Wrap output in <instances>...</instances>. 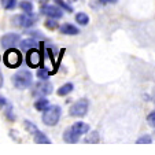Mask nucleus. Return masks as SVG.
Returning <instances> with one entry per match:
<instances>
[{
	"mask_svg": "<svg viewBox=\"0 0 155 155\" xmlns=\"http://www.w3.org/2000/svg\"><path fill=\"white\" fill-rule=\"evenodd\" d=\"M61 114H62V110L59 106H48L45 110L43 111V122L48 126H54L58 124L59 118H61Z\"/></svg>",
	"mask_w": 155,
	"mask_h": 155,
	"instance_id": "f257e3e1",
	"label": "nucleus"
},
{
	"mask_svg": "<svg viewBox=\"0 0 155 155\" xmlns=\"http://www.w3.org/2000/svg\"><path fill=\"white\" fill-rule=\"evenodd\" d=\"M33 81V76L29 70H19L12 76V84L18 89H25V88L30 87Z\"/></svg>",
	"mask_w": 155,
	"mask_h": 155,
	"instance_id": "f03ea898",
	"label": "nucleus"
},
{
	"mask_svg": "<svg viewBox=\"0 0 155 155\" xmlns=\"http://www.w3.org/2000/svg\"><path fill=\"white\" fill-rule=\"evenodd\" d=\"M3 61H4V63H6V66L15 69L21 64V62H22V56H21L19 51L14 50V48H8V50L6 51V54H4Z\"/></svg>",
	"mask_w": 155,
	"mask_h": 155,
	"instance_id": "7ed1b4c3",
	"label": "nucleus"
},
{
	"mask_svg": "<svg viewBox=\"0 0 155 155\" xmlns=\"http://www.w3.org/2000/svg\"><path fill=\"white\" fill-rule=\"evenodd\" d=\"M12 24L18 28H30L35 25L36 22V17H33L32 14H18V15H14L12 17Z\"/></svg>",
	"mask_w": 155,
	"mask_h": 155,
	"instance_id": "20e7f679",
	"label": "nucleus"
},
{
	"mask_svg": "<svg viewBox=\"0 0 155 155\" xmlns=\"http://www.w3.org/2000/svg\"><path fill=\"white\" fill-rule=\"evenodd\" d=\"M88 108H89L88 99H80L70 107V115L71 117H84L88 113Z\"/></svg>",
	"mask_w": 155,
	"mask_h": 155,
	"instance_id": "39448f33",
	"label": "nucleus"
},
{
	"mask_svg": "<svg viewBox=\"0 0 155 155\" xmlns=\"http://www.w3.org/2000/svg\"><path fill=\"white\" fill-rule=\"evenodd\" d=\"M21 40L19 35L18 33H6V35L2 37V45H3L6 50H8V48H12L15 45V44H18Z\"/></svg>",
	"mask_w": 155,
	"mask_h": 155,
	"instance_id": "423d86ee",
	"label": "nucleus"
},
{
	"mask_svg": "<svg viewBox=\"0 0 155 155\" xmlns=\"http://www.w3.org/2000/svg\"><path fill=\"white\" fill-rule=\"evenodd\" d=\"M26 62L28 64H29L30 68H37V66H40L41 63V55L40 52H38L36 48H33V50H29L28 51V55H26Z\"/></svg>",
	"mask_w": 155,
	"mask_h": 155,
	"instance_id": "0eeeda50",
	"label": "nucleus"
},
{
	"mask_svg": "<svg viewBox=\"0 0 155 155\" xmlns=\"http://www.w3.org/2000/svg\"><path fill=\"white\" fill-rule=\"evenodd\" d=\"M43 14L47 15L48 18H55V19H59V18H62V15H63V12H62L61 7L56 4V6H45L43 7Z\"/></svg>",
	"mask_w": 155,
	"mask_h": 155,
	"instance_id": "6e6552de",
	"label": "nucleus"
},
{
	"mask_svg": "<svg viewBox=\"0 0 155 155\" xmlns=\"http://www.w3.org/2000/svg\"><path fill=\"white\" fill-rule=\"evenodd\" d=\"M51 92H52V85H51L50 82L44 81V82H41V84L36 85V89H35V92H33V95L47 96V95H50Z\"/></svg>",
	"mask_w": 155,
	"mask_h": 155,
	"instance_id": "1a4fd4ad",
	"label": "nucleus"
},
{
	"mask_svg": "<svg viewBox=\"0 0 155 155\" xmlns=\"http://www.w3.org/2000/svg\"><path fill=\"white\" fill-rule=\"evenodd\" d=\"M71 130L73 132H76L77 135H84V133H88L89 132V125L88 124H85V122H76V124H73L71 125Z\"/></svg>",
	"mask_w": 155,
	"mask_h": 155,
	"instance_id": "9d476101",
	"label": "nucleus"
},
{
	"mask_svg": "<svg viewBox=\"0 0 155 155\" xmlns=\"http://www.w3.org/2000/svg\"><path fill=\"white\" fill-rule=\"evenodd\" d=\"M19 47L22 51H29L37 47V40L36 38H25L19 43Z\"/></svg>",
	"mask_w": 155,
	"mask_h": 155,
	"instance_id": "9b49d317",
	"label": "nucleus"
},
{
	"mask_svg": "<svg viewBox=\"0 0 155 155\" xmlns=\"http://www.w3.org/2000/svg\"><path fill=\"white\" fill-rule=\"evenodd\" d=\"M63 140L66 141V143H77V141L80 140V135H77L76 132L71 130V128L66 129L63 133Z\"/></svg>",
	"mask_w": 155,
	"mask_h": 155,
	"instance_id": "f8f14e48",
	"label": "nucleus"
},
{
	"mask_svg": "<svg viewBox=\"0 0 155 155\" xmlns=\"http://www.w3.org/2000/svg\"><path fill=\"white\" fill-rule=\"evenodd\" d=\"M61 33H63V35H69V36H76L78 35V29H77L74 25L71 24H64L61 26Z\"/></svg>",
	"mask_w": 155,
	"mask_h": 155,
	"instance_id": "ddd939ff",
	"label": "nucleus"
},
{
	"mask_svg": "<svg viewBox=\"0 0 155 155\" xmlns=\"http://www.w3.org/2000/svg\"><path fill=\"white\" fill-rule=\"evenodd\" d=\"M48 104H50L48 99H45V96H41L40 99H37L35 102V108L37 111H44V110L48 107Z\"/></svg>",
	"mask_w": 155,
	"mask_h": 155,
	"instance_id": "4468645a",
	"label": "nucleus"
},
{
	"mask_svg": "<svg viewBox=\"0 0 155 155\" xmlns=\"http://www.w3.org/2000/svg\"><path fill=\"white\" fill-rule=\"evenodd\" d=\"M33 136H35V141H36V143H40V144H50L51 143L50 139H48L47 136L44 135L43 132H40V130H37Z\"/></svg>",
	"mask_w": 155,
	"mask_h": 155,
	"instance_id": "2eb2a0df",
	"label": "nucleus"
},
{
	"mask_svg": "<svg viewBox=\"0 0 155 155\" xmlns=\"http://www.w3.org/2000/svg\"><path fill=\"white\" fill-rule=\"evenodd\" d=\"M73 88H74V85L71 84V82H68V84L62 85V87L58 89V95L59 96H66V95H69L71 91H73Z\"/></svg>",
	"mask_w": 155,
	"mask_h": 155,
	"instance_id": "dca6fc26",
	"label": "nucleus"
},
{
	"mask_svg": "<svg viewBox=\"0 0 155 155\" xmlns=\"http://www.w3.org/2000/svg\"><path fill=\"white\" fill-rule=\"evenodd\" d=\"M99 139H100L99 133H97L96 130H92V132H88V135L85 136L84 141H85V143H97V141H99Z\"/></svg>",
	"mask_w": 155,
	"mask_h": 155,
	"instance_id": "f3484780",
	"label": "nucleus"
},
{
	"mask_svg": "<svg viewBox=\"0 0 155 155\" xmlns=\"http://www.w3.org/2000/svg\"><path fill=\"white\" fill-rule=\"evenodd\" d=\"M19 7H21V10L24 12H26V14H32L33 12V4L30 3V2H28V0H22L19 3Z\"/></svg>",
	"mask_w": 155,
	"mask_h": 155,
	"instance_id": "a211bd4d",
	"label": "nucleus"
},
{
	"mask_svg": "<svg viewBox=\"0 0 155 155\" xmlns=\"http://www.w3.org/2000/svg\"><path fill=\"white\" fill-rule=\"evenodd\" d=\"M76 21L80 25L85 26V25H88V22H89V17H88L85 12H78V14L76 15Z\"/></svg>",
	"mask_w": 155,
	"mask_h": 155,
	"instance_id": "6ab92c4d",
	"label": "nucleus"
},
{
	"mask_svg": "<svg viewBox=\"0 0 155 155\" xmlns=\"http://www.w3.org/2000/svg\"><path fill=\"white\" fill-rule=\"evenodd\" d=\"M50 76H51V71H48L45 68H44V69H38V70H37V77L41 80V81H47V80L50 78Z\"/></svg>",
	"mask_w": 155,
	"mask_h": 155,
	"instance_id": "aec40b11",
	"label": "nucleus"
},
{
	"mask_svg": "<svg viewBox=\"0 0 155 155\" xmlns=\"http://www.w3.org/2000/svg\"><path fill=\"white\" fill-rule=\"evenodd\" d=\"M2 6L6 10H14L17 7V0H0Z\"/></svg>",
	"mask_w": 155,
	"mask_h": 155,
	"instance_id": "412c9836",
	"label": "nucleus"
},
{
	"mask_svg": "<svg viewBox=\"0 0 155 155\" xmlns=\"http://www.w3.org/2000/svg\"><path fill=\"white\" fill-rule=\"evenodd\" d=\"M24 124H25V128H26V132H29L30 135H35L36 132L38 130L37 126H36L33 122H30V121H25Z\"/></svg>",
	"mask_w": 155,
	"mask_h": 155,
	"instance_id": "4be33fe9",
	"label": "nucleus"
},
{
	"mask_svg": "<svg viewBox=\"0 0 155 155\" xmlns=\"http://www.w3.org/2000/svg\"><path fill=\"white\" fill-rule=\"evenodd\" d=\"M44 25H45V28H48V29H51V30L56 29V28L59 26V25H58V22H56V19H55V18H51V19L45 21V22H44Z\"/></svg>",
	"mask_w": 155,
	"mask_h": 155,
	"instance_id": "5701e85b",
	"label": "nucleus"
},
{
	"mask_svg": "<svg viewBox=\"0 0 155 155\" xmlns=\"http://www.w3.org/2000/svg\"><path fill=\"white\" fill-rule=\"evenodd\" d=\"M55 3L58 4V6L61 7V8L66 10V11H68V12H71V11H73V7H71V6H69V4L66 3L64 0H55Z\"/></svg>",
	"mask_w": 155,
	"mask_h": 155,
	"instance_id": "b1692460",
	"label": "nucleus"
},
{
	"mask_svg": "<svg viewBox=\"0 0 155 155\" xmlns=\"http://www.w3.org/2000/svg\"><path fill=\"white\" fill-rule=\"evenodd\" d=\"M151 141H152V139L148 135H144V136H141V137L137 139L139 144H148V143H151Z\"/></svg>",
	"mask_w": 155,
	"mask_h": 155,
	"instance_id": "393cba45",
	"label": "nucleus"
},
{
	"mask_svg": "<svg viewBox=\"0 0 155 155\" xmlns=\"http://www.w3.org/2000/svg\"><path fill=\"white\" fill-rule=\"evenodd\" d=\"M6 117L8 118L10 121H14L15 115H14V111H12V106H8V107H7V110H6Z\"/></svg>",
	"mask_w": 155,
	"mask_h": 155,
	"instance_id": "a878e982",
	"label": "nucleus"
},
{
	"mask_svg": "<svg viewBox=\"0 0 155 155\" xmlns=\"http://www.w3.org/2000/svg\"><path fill=\"white\" fill-rule=\"evenodd\" d=\"M147 122H148L150 126H152V128H155V111L151 113V114L147 117Z\"/></svg>",
	"mask_w": 155,
	"mask_h": 155,
	"instance_id": "bb28decb",
	"label": "nucleus"
},
{
	"mask_svg": "<svg viewBox=\"0 0 155 155\" xmlns=\"http://www.w3.org/2000/svg\"><path fill=\"white\" fill-rule=\"evenodd\" d=\"M28 35H30L32 37H35V38H44L40 30H30V32H28Z\"/></svg>",
	"mask_w": 155,
	"mask_h": 155,
	"instance_id": "cd10ccee",
	"label": "nucleus"
},
{
	"mask_svg": "<svg viewBox=\"0 0 155 155\" xmlns=\"http://www.w3.org/2000/svg\"><path fill=\"white\" fill-rule=\"evenodd\" d=\"M6 104H7V100L4 99L3 96H0V108H2V107H4V106H6Z\"/></svg>",
	"mask_w": 155,
	"mask_h": 155,
	"instance_id": "c85d7f7f",
	"label": "nucleus"
},
{
	"mask_svg": "<svg viewBox=\"0 0 155 155\" xmlns=\"http://www.w3.org/2000/svg\"><path fill=\"white\" fill-rule=\"evenodd\" d=\"M3 82H4V78H3V74L0 73V88L3 87Z\"/></svg>",
	"mask_w": 155,
	"mask_h": 155,
	"instance_id": "c756f323",
	"label": "nucleus"
},
{
	"mask_svg": "<svg viewBox=\"0 0 155 155\" xmlns=\"http://www.w3.org/2000/svg\"><path fill=\"white\" fill-rule=\"evenodd\" d=\"M117 2H118V0H107V3H113V4L117 3Z\"/></svg>",
	"mask_w": 155,
	"mask_h": 155,
	"instance_id": "7c9ffc66",
	"label": "nucleus"
},
{
	"mask_svg": "<svg viewBox=\"0 0 155 155\" xmlns=\"http://www.w3.org/2000/svg\"><path fill=\"white\" fill-rule=\"evenodd\" d=\"M100 3H107V0H99Z\"/></svg>",
	"mask_w": 155,
	"mask_h": 155,
	"instance_id": "2f4dec72",
	"label": "nucleus"
},
{
	"mask_svg": "<svg viewBox=\"0 0 155 155\" xmlns=\"http://www.w3.org/2000/svg\"><path fill=\"white\" fill-rule=\"evenodd\" d=\"M48 0H41V4H44V3H47Z\"/></svg>",
	"mask_w": 155,
	"mask_h": 155,
	"instance_id": "473e14b6",
	"label": "nucleus"
},
{
	"mask_svg": "<svg viewBox=\"0 0 155 155\" xmlns=\"http://www.w3.org/2000/svg\"><path fill=\"white\" fill-rule=\"evenodd\" d=\"M69 2H77V0H69Z\"/></svg>",
	"mask_w": 155,
	"mask_h": 155,
	"instance_id": "72a5a7b5",
	"label": "nucleus"
}]
</instances>
